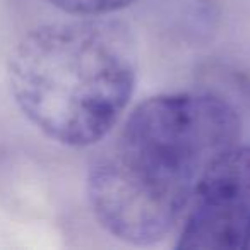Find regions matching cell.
I'll list each match as a JSON object with an SVG mask.
<instances>
[{
	"label": "cell",
	"instance_id": "obj_4",
	"mask_svg": "<svg viewBox=\"0 0 250 250\" xmlns=\"http://www.w3.org/2000/svg\"><path fill=\"white\" fill-rule=\"evenodd\" d=\"M48 2L65 14L77 18H93V16H110L129 7L136 0H48Z\"/></svg>",
	"mask_w": 250,
	"mask_h": 250
},
{
	"label": "cell",
	"instance_id": "obj_1",
	"mask_svg": "<svg viewBox=\"0 0 250 250\" xmlns=\"http://www.w3.org/2000/svg\"><path fill=\"white\" fill-rule=\"evenodd\" d=\"M240 115L214 94L144 100L87 170V202L98 225L137 247L167 238L204 175L240 144Z\"/></svg>",
	"mask_w": 250,
	"mask_h": 250
},
{
	"label": "cell",
	"instance_id": "obj_3",
	"mask_svg": "<svg viewBox=\"0 0 250 250\" xmlns=\"http://www.w3.org/2000/svg\"><path fill=\"white\" fill-rule=\"evenodd\" d=\"M177 249L245 250L250 229V144H236L199 184Z\"/></svg>",
	"mask_w": 250,
	"mask_h": 250
},
{
	"label": "cell",
	"instance_id": "obj_5",
	"mask_svg": "<svg viewBox=\"0 0 250 250\" xmlns=\"http://www.w3.org/2000/svg\"><path fill=\"white\" fill-rule=\"evenodd\" d=\"M245 250H250V229H249V236H247V245H245Z\"/></svg>",
	"mask_w": 250,
	"mask_h": 250
},
{
	"label": "cell",
	"instance_id": "obj_2",
	"mask_svg": "<svg viewBox=\"0 0 250 250\" xmlns=\"http://www.w3.org/2000/svg\"><path fill=\"white\" fill-rule=\"evenodd\" d=\"M139 76L132 28L108 16L50 22L24 35L9 59L11 94L48 139L89 147L108 137Z\"/></svg>",
	"mask_w": 250,
	"mask_h": 250
}]
</instances>
